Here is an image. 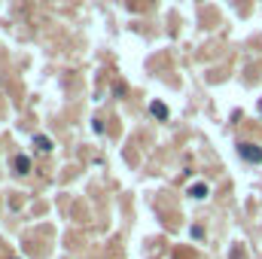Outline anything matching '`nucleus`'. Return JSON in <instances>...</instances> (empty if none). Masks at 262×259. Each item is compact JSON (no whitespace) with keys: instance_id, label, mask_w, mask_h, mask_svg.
I'll use <instances>...</instances> for the list:
<instances>
[{"instance_id":"obj_1","label":"nucleus","mask_w":262,"mask_h":259,"mask_svg":"<svg viewBox=\"0 0 262 259\" xmlns=\"http://www.w3.org/2000/svg\"><path fill=\"white\" fill-rule=\"evenodd\" d=\"M238 153H241L247 162H262V150L253 143H238Z\"/></svg>"},{"instance_id":"obj_2","label":"nucleus","mask_w":262,"mask_h":259,"mask_svg":"<svg viewBox=\"0 0 262 259\" xmlns=\"http://www.w3.org/2000/svg\"><path fill=\"white\" fill-rule=\"evenodd\" d=\"M34 146H37L40 153H49L52 150V140L46 138V134H37V138H34Z\"/></svg>"},{"instance_id":"obj_3","label":"nucleus","mask_w":262,"mask_h":259,"mask_svg":"<svg viewBox=\"0 0 262 259\" xmlns=\"http://www.w3.org/2000/svg\"><path fill=\"white\" fill-rule=\"evenodd\" d=\"M150 110H153V116H158V119H165V116H168V107H165V104H158V101H153Z\"/></svg>"},{"instance_id":"obj_4","label":"nucleus","mask_w":262,"mask_h":259,"mask_svg":"<svg viewBox=\"0 0 262 259\" xmlns=\"http://www.w3.org/2000/svg\"><path fill=\"white\" fill-rule=\"evenodd\" d=\"M189 195H192V198H204V195H208V186H204V183H195V186L189 189Z\"/></svg>"},{"instance_id":"obj_5","label":"nucleus","mask_w":262,"mask_h":259,"mask_svg":"<svg viewBox=\"0 0 262 259\" xmlns=\"http://www.w3.org/2000/svg\"><path fill=\"white\" fill-rule=\"evenodd\" d=\"M16 168H18L21 174H25L28 168H31V162H28V155H18V159H16Z\"/></svg>"},{"instance_id":"obj_6","label":"nucleus","mask_w":262,"mask_h":259,"mask_svg":"<svg viewBox=\"0 0 262 259\" xmlns=\"http://www.w3.org/2000/svg\"><path fill=\"white\" fill-rule=\"evenodd\" d=\"M259 113H262V101H259Z\"/></svg>"}]
</instances>
